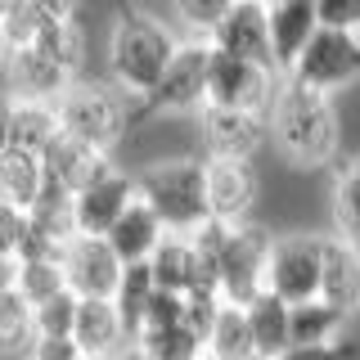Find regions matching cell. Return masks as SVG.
Wrapping results in <instances>:
<instances>
[{
	"label": "cell",
	"instance_id": "ac0fdd59",
	"mask_svg": "<svg viewBox=\"0 0 360 360\" xmlns=\"http://www.w3.org/2000/svg\"><path fill=\"white\" fill-rule=\"evenodd\" d=\"M41 158H45V172H50V180L59 189H68V194H82L90 180L108 167V153H99L95 144L77 140L72 131H59V135H54V144Z\"/></svg>",
	"mask_w": 360,
	"mask_h": 360
},
{
	"label": "cell",
	"instance_id": "8fae6325",
	"mask_svg": "<svg viewBox=\"0 0 360 360\" xmlns=\"http://www.w3.org/2000/svg\"><path fill=\"white\" fill-rule=\"evenodd\" d=\"M63 270H68V288L77 297H117L127 262L104 234H77L63 248Z\"/></svg>",
	"mask_w": 360,
	"mask_h": 360
},
{
	"label": "cell",
	"instance_id": "e575fe53",
	"mask_svg": "<svg viewBox=\"0 0 360 360\" xmlns=\"http://www.w3.org/2000/svg\"><path fill=\"white\" fill-rule=\"evenodd\" d=\"M77 307H82V297H77L72 288L54 292L50 302H41L37 307V338H63L77 329Z\"/></svg>",
	"mask_w": 360,
	"mask_h": 360
},
{
	"label": "cell",
	"instance_id": "484cf974",
	"mask_svg": "<svg viewBox=\"0 0 360 360\" xmlns=\"http://www.w3.org/2000/svg\"><path fill=\"white\" fill-rule=\"evenodd\" d=\"M352 320V311L333 307L329 297H311L292 307V347H324L342 342V329Z\"/></svg>",
	"mask_w": 360,
	"mask_h": 360
},
{
	"label": "cell",
	"instance_id": "f546056e",
	"mask_svg": "<svg viewBox=\"0 0 360 360\" xmlns=\"http://www.w3.org/2000/svg\"><path fill=\"white\" fill-rule=\"evenodd\" d=\"M135 342L144 347L153 360H202L207 356V338L194 333L185 320L172 324V329H153V333H140Z\"/></svg>",
	"mask_w": 360,
	"mask_h": 360
},
{
	"label": "cell",
	"instance_id": "d590c367",
	"mask_svg": "<svg viewBox=\"0 0 360 360\" xmlns=\"http://www.w3.org/2000/svg\"><path fill=\"white\" fill-rule=\"evenodd\" d=\"M194 239V248H198V257H202V266L212 270V279L221 284V262H225V248H230V239H234V225L230 221H217L212 217L202 230H194L189 234Z\"/></svg>",
	"mask_w": 360,
	"mask_h": 360
},
{
	"label": "cell",
	"instance_id": "7402d4cb",
	"mask_svg": "<svg viewBox=\"0 0 360 360\" xmlns=\"http://www.w3.org/2000/svg\"><path fill=\"white\" fill-rule=\"evenodd\" d=\"M167 234H172V230L162 225V217H158V212H153L144 198H135L131 207H127V217H122V221L108 230V243L117 248V257H122L127 266H135V262H149Z\"/></svg>",
	"mask_w": 360,
	"mask_h": 360
},
{
	"label": "cell",
	"instance_id": "ba28073f",
	"mask_svg": "<svg viewBox=\"0 0 360 360\" xmlns=\"http://www.w3.org/2000/svg\"><path fill=\"white\" fill-rule=\"evenodd\" d=\"M324 252H329V239H324V234H279L275 252H270V279H266V288L275 292V297H284L288 307L320 297Z\"/></svg>",
	"mask_w": 360,
	"mask_h": 360
},
{
	"label": "cell",
	"instance_id": "ab89813d",
	"mask_svg": "<svg viewBox=\"0 0 360 360\" xmlns=\"http://www.w3.org/2000/svg\"><path fill=\"white\" fill-rule=\"evenodd\" d=\"M279 360H352V352H347L342 342H324V347H292L288 356Z\"/></svg>",
	"mask_w": 360,
	"mask_h": 360
},
{
	"label": "cell",
	"instance_id": "d6a6232c",
	"mask_svg": "<svg viewBox=\"0 0 360 360\" xmlns=\"http://www.w3.org/2000/svg\"><path fill=\"white\" fill-rule=\"evenodd\" d=\"M153 292H158V275H153V266L149 262H135L127 266V275H122V288H117V307L122 315H127V324L135 333H140V320H144V311H149V302H153Z\"/></svg>",
	"mask_w": 360,
	"mask_h": 360
},
{
	"label": "cell",
	"instance_id": "bcb514c9",
	"mask_svg": "<svg viewBox=\"0 0 360 360\" xmlns=\"http://www.w3.org/2000/svg\"><path fill=\"white\" fill-rule=\"evenodd\" d=\"M27 360H32V356H27Z\"/></svg>",
	"mask_w": 360,
	"mask_h": 360
},
{
	"label": "cell",
	"instance_id": "5b68a950",
	"mask_svg": "<svg viewBox=\"0 0 360 360\" xmlns=\"http://www.w3.org/2000/svg\"><path fill=\"white\" fill-rule=\"evenodd\" d=\"M212 99V41L185 37L172 68L153 86L149 99H140L144 117H198Z\"/></svg>",
	"mask_w": 360,
	"mask_h": 360
},
{
	"label": "cell",
	"instance_id": "4dcf8cb0",
	"mask_svg": "<svg viewBox=\"0 0 360 360\" xmlns=\"http://www.w3.org/2000/svg\"><path fill=\"white\" fill-rule=\"evenodd\" d=\"M41 50H50L54 59H59L72 77H82V68H86V27H82V18H54L50 27L37 37Z\"/></svg>",
	"mask_w": 360,
	"mask_h": 360
},
{
	"label": "cell",
	"instance_id": "d6986e66",
	"mask_svg": "<svg viewBox=\"0 0 360 360\" xmlns=\"http://www.w3.org/2000/svg\"><path fill=\"white\" fill-rule=\"evenodd\" d=\"M149 266H153V275H158V288L180 292V297L194 292V288H202V284H217L212 270L202 266V257H198V248H194L189 234H167V239L158 243V252L149 257Z\"/></svg>",
	"mask_w": 360,
	"mask_h": 360
},
{
	"label": "cell",
	"instance_id": "5bb4252c",
	"mask_svg": "<svg viewBox=\"0 0 360 360\" xmlns=\"http://www.w3.org/2000/svg\"><path fill=\"white\" fill-rule=\"evenodd\" d=\"M212 45L239 59H257L275 68V50H270V5L262 0H239L230 14L221 18V27L212 32Z\"/></svg>",
	"mask_w": 360,
	"mask_h": 360
},
{
	"label": "cell",
	"instance_id": "d4e9b609",
	"mask_svg": "<svg viewBox=\"0 0 360 360\" xmlns=\"http://www.w3.org/2000/svg\"><path fill=\"white\" fill-rule=\"evenodd\" d=\"M5 284H14L32 307L50 302L54 292L68 288V270H63V257H22V262H5Z\"/></svg>",
	"mask_w": 360,
	"mask_h": 360
},
{
	"label": "cell",
	"instance_id": "b9f144b4",
	"mask_svg": "<svg viewBox=\"0 0 360 360\" xmlns=\"http://www.w3.org/2000/svg\"><path fill=\"white\" fill-rule=\"evenodd\" d=\"M112 360H153V356H149V352H144V347H140V342H131V347H122V352H117V356H112Z\"/></svg>",
	"mask_w": 360,
	"mask_h": 360
},
{
	"label": "cell",
	"instance_id": "6da1fadb",
	"mask_svg": "<svg viewBox=\"0 0 360 360\" xmlns=\"http://www.w3.org/2000/svg\"><path fill=\"white\" fill-rule=\"evenodd\" d=\"M180 41H185V32L176 22H167L162 14H153V9H135V5L117 9V18L108 27V50H104L108 82L122 95H131L135 104L149 99L153 86L162 82V72L172 68Z\"/></svg>",
	"mask_w": 360,
	"mask_h": 360
},
{
	"label": "cell",
	"instance_id": "f6af8a7d",
	"mask_svg": "<svg viewBox=\"0 0 360 360\" xmlns=\"http://www.w3.org/2000/svg\"><path fill=\"white\" fill-rule=\"evenodd\" d=\"M262 5H279V0H262Z\"/></svg>",
	"mask_w": 360,
	"mask_h": 360
},
{
	"label": "cell",
	"instance_id": "9a60e30c",
	"mask_svg": "<svg viewBox=\"0 0 360 360\" xmlns=\"http://www.w3.org/2000/svg\"><path fill=\"white\" fill-rule=\"evenodd\" d=\"M320 9L315 0H279L270 5V50H275V68L279 72H292V63L302 59V50L320 37Z\"/></svg>",
	"mask_w": 360,
	"mask_h": 360
},
{
	"label": "cell",
	"instance_id": "7a4b0ae2",
	"mask_svg": "<svg viewBox=\"0 0 360 360\" xmlns=\"http://www.w3.org/2000/svg\"><path fill=\"white\" fill-rule=\"evenodd\" d=\"M270 140L297 167L333 162L338 149H342V117L333 108V95H320V90L284 77L275 108H270Z\"/></svg>",
	"mask_w": 360,
	"mask_h": 360
},
{
	"label": "cell",
	"instance_id": "74e56055",
	"mask_svg": "<svg viewBox=\"0 0 360 360\" xmlns=\"http://www.w3.org/2000/svg\"><path fill=\"white\" fill-rule=\"evenodd\" d=\"M324 27L338 32H360V0H315Z\"/></svg>",
	"mask_w": 360,
	"mask_h": 360
},
{
	"label": "cell",
	"instance_id": "7c38bea8",
	"mask_svg": "<svg viewBox=\"0 0 360 360\" xmlns=\"http://www.w3.org/2000/svg\"><path fill=\"white\" fill-rule=\"evenodd\" d=\"M140 198V176L122 172V167H104L82 194H72V212H77V230L82 234H104L127 217V207Z\"/></svg>",
	"mask_w": 360,
	"mask_h": 360
},
{
	"label": "cell",
	"instance_id": "44dd1931",
	"mask_svg": "<svg viewBox=\"0 0 360 360\" xmlns=\"http://www.w3.org/2000/svg\"><path fill=\"white\" fill-rule=\"evenodd\" d=\"M248 324H252L257 360H279L292 352V307L284 297H275L270 288L248 302Z\"/></svg>",
	"mask_w": 360,
	"mask_h": 360
},
{
	"label": "cell",
	"instance_id": "4316f807",
	"mask_svg": "<svg viewBox=\"0 0 360 360\" xmlns=\"http://www.w3.org/2000/svg\"><path fill=\"white\" fill-rule=\"evenodd\" d=\"M0 347H5V360H27L37 347V307L14 284H5L0 292Z\"/></svg>",
	"mask_w": 360,
	"mask_h": 360
},
{
	"label": "cell",
	"instance_id": "e0dca14e",
	"mask_svg": "<svg viewBox=\"0 0 360 360\" xmlns=\"http://www.w3.org/2000/svg\"><path fill=\"white\" fill-rule=\"evenodd\" d=\"M59 131H63V122H59V104H54V99H9V108H5V149L45 153Z\"/></svg>",
	"mask_w": 360,
	"mask_h": 360
},
{
	"label": "cell",
	"instance_id": "277c9868",
	"mask_svg": "<svg viewBox=\"0 0 360 360\" xmlns=\"http://www.w3.org/2000/svg\"><path fill=\"white\" fill-rule=\"evenodd\" d=\"M127 99L131 95H122L112 82H82V77H77L54 104H59L63 131H72L77 140L95 144L99 153H112L122 140H127V131H131Z\"/></svg>",
	"mask_w": 360,
	"mask_h": 360
},
{
	"label": "cell",
	"instance_id": "f35d334b",
	"mask_svg": "<svg viewBox=\"0 0 360 360\" xmlns=\"http://www.w3.org/2000/svg\"><path fill=\"white\" fill-rule=\"evenodd\" d=\"M82 342H77L72 333L63 338H37V347H32V360H82Z\"/></svg>",
	"mask_w": 360,
	"mask_h": 360
},
{
	"label": "cell",
	"instance_id": "2e32d148",
	"mask_svg": "<svg viewBox=\"0 0 360 360\" xmlns=\"http://www.w3.org/2000/svg\"><path fill=\"white\" fill-rule=\"evenodd\" d=\"M72 338L82 342L86 356H117L122 347L135 342V329L127 324V315L112 297H82Z\"/></svg>",
	"mask_w": 360,
	"mask_h": 360
},
{
	"label": "cell",
	"instance_id": "8992f818",
	"mask_svg": "<svg viewBox=\"0 0 360 360\" xmlns=\"http://www.w3.org/2000/svg\"><path fill=\"white\" fill-rule=\"evenodd\" d=\"M279 86H284V72H279V68L257 63V59H239V54H225V50L212 45V99L207 104L270 117Z\"/></svg>",
	"mask_w": 360,
	"mask_h": 360
},
{
	"label": "cell",
	"instance_id": "52a82bcc",
	"mask_svg": "<svg viewBox=\"0 0 360 360\" xmlns=\"http://www.w3.org/2000/svg\"><path fill=\"white\" fill-rule=\"evenodd\" d=\"M275 239L262 221H239L234 225V239L225 248V262H221V292L225 302L234 307H248L252 297L266 292V279H270V252H275Z\"/></svg>",
	"mask_w": 360,
	"mask_h": 360
},
{
	"label": "cell",
	"instance_id": "8d00e7d4",
	"mask_svg": "<svg viewBox=\"0 0 360 360\" xmlns=\"http://www.w3.org/2000/svg\"><path fill=\"white\" fill-rule=\"evenodd\" d=\"M180 320H185V297H180V292L158 288L153 302H149V311H144V320H140V333L172 329V324H180ZM140 333H135V338H140Z\"/></svg>",
	"mask_w": 360,
	"mask_h": 360
},
{
	"label": "cell",
	"instance_id": "f1b7e54d",
	"mask_svg": "<svg viewBox=\"0 0 360 360\" xmlns=\"http://www.w3.org/2000/svg\"><path fill=\"white\" fill-rule=\"evenodd\" d=\"M207 352H212V356H230V360H257L252 324H248V307L225 302L217 329H212V338H207Z\"/></svg>",
	"mask_w": 360,
	"mask_h": 360
},
{
	"label": "cell",
	"instance_id": "7bdbcfd3",
	"mask_svg": "<svg viewBox=\"0 0 360 360\" xmlns=\"http://www.w3.org/2000/svg\"><path fill=\"white\" fill-rule=\"evenodd\" d=\"M202 360H230V356H212V352H207V356H202Z\"/></svg>",
	"mask_w": 360,
	"mask_h": 360
},
{
	"label": "cell",
	"instance_id": "83f0119b",
	"mask_svg": "<svg viewBox=\"0 0 360 360\" xmlns=\"http://www.w3.org/2000/svg\"><path fill=\"white\" fill-rule=\"evenodd\" d=\"M329 207H333V230L342 239L360 243V158L338 167L333 189H329Z\"/></svg>",
	"mask_w": 360,
	"mask_h": 360
},
{
	"label": "cell",
	"instance_id": "60d3db41",
	"mask_svg": "<svg viewBox=\"0 0 360 360\" xmlns=\"http://www.w3.org/2000/svg\"><path fill=\"white\" fill-rule=\"evenodd\" d=\"M37 5H41L50 18H72V14H77V0H37Z\"/></svg>",
	"mask_w": 360,
	"mask_h": 360
},
{
	"label": "cell",
	"instance_id": "9c48e42d",
	"mask_svg": "<svg viewBox=\"0 0 360 360\" xmlns=\"http://www.w3.org/2000/svg\"><path fill=\"white\" fill-rule=\"evenodd\" d=\"M288 82L311 86L320 95H338V90L360 82V32H338V27H320L302 59L292 63Z\"/></svg>",
	"mask_w": 360,
	"mask_h": 360
},
{
	"label": "cell",
	"instance_id": "cb8c5ba5",
	"mask_svg": "<svg viewBox=\"0 0 360 360\" xmlns=\"http://www.w3.org/2000/svg\"><path fill=\"white\" fill-rule=\"evenodd\" d=\"M320 297H329L342 311H360V243L333 234L324 252V284Z\"/></svg>",
	"mask_w": 360,
	"mask_h": 360
},
{
	"label": "cell",
	"instance_id": "3957f363",
	"mask_svg": "<svg viewBox=\"0 0 360 360\" xmlns=\"http://www.w3.org/2000/svg\"><path fill=\"white\" fill-rule=\"evenodd\" d=\"M140 198L172 234H194L212 221L207 158H162L140 172Z\"/></svg>",
	"mask_w": 360,
	"mask_h": 360
},
{
	"label": "cell",
	"instance_id": "4fadbf2b",
	"mask_svg": "<svg viewBox=\"0 0 360 360\" xmlns=\"http://www.w3.org/2000/svg\"><path fill=\"white\" fill-rule=\"evenodd\" d=\"M77 77L54 59L41 45H18V50H5V86L9 99H59Z\"/></svg>",
	"mask_w": 360,
	"mask_h": 360
},
{
	"label": "cell",
	"instance_id": "ffe728a7",
	"mask_svg": "<svg viewBox=\"0 0 360 360\" xmlns=\"http://www.w3.org/2000/svg\"><path fill=\"white\" fill-rule=\"evenodd\" d=\"M207 194H212V217L239 225L252 217L257 180L248 162H230V158H207Z\"/></svg>",
	"mask_w": 360,
	"mask_h": 360
},
{
	"label": "cell",
	"instance_id": "ee69618b",
	"mask_svg": "<svg viewBox=\"0 0 360 360\" xmlns=\"http://www.w3.org/2000/svg\"><path fill=\"white\" fill-rule=\"evenodd\" d=\"M82 360H112V356H82Z\"/></svg>",
	"mask_w": 360,
	"mask_h": 360
},
{
	"label": "cell",
	"instance_id": "836d02e7",
	"mask_svg": "<svg viewBox=\"0 0 360 360\" xmlns=\"http://www.w3.org/2000/svg\"><path fill=\"white\" fill-rule=\"evenodd\" d=\"M32 230H37V221H32L27 207L0 202V257L5 262H22V252L32 243Z\"/></svg>",
	"mask_w": 360,
	"mask_h": 360
},
{
	"label": "cell",
	"instance_id": "30bf717a",
	"mask_svg": "<svg viewBox=\"0 0 360 360\" xmlns=\"http://www.w3.org/2000/svg\"><path fill=\"white\" fill-rule=\"evenodd\" d=\"M270 140V117L239 108L207 104L198 112V144L202 158H230V162H252V153Z\"/></svg>",
	"mask_w": 360,
	"mask_h": 360
},
{
	"label": "cell",
	"instance_id": "1f68e13d",
	"mask_svg": "<svg viewBox=\"0 0 360 360\" xmlns=\"http://www.w3.org/2000/svg\"><path fill=\"white\" fill-rule=\"evenodd\" d=\"M234 5H239V0H167L176 27L185 32V37H207V41Z\"/></svg>",
	"mask_w": 360,
	"mask_h": 360
},
{
	"label": "cell",
	"instance_id": "603a6c76",
	"mask_svg": "<svg viewBox=\"0 0 360 360\" xmlns=\"http://www.w3.org/2000/svg\"><path fill=\"white\" fill-rule=\"evenodd\" d=\"M45 189H50V172H45L41 153H22V149L0 153V202H14V207L32 212Z\"/></svg>",
	"mask_w": 360,
	"mask_h": 360
}]
</instances>
